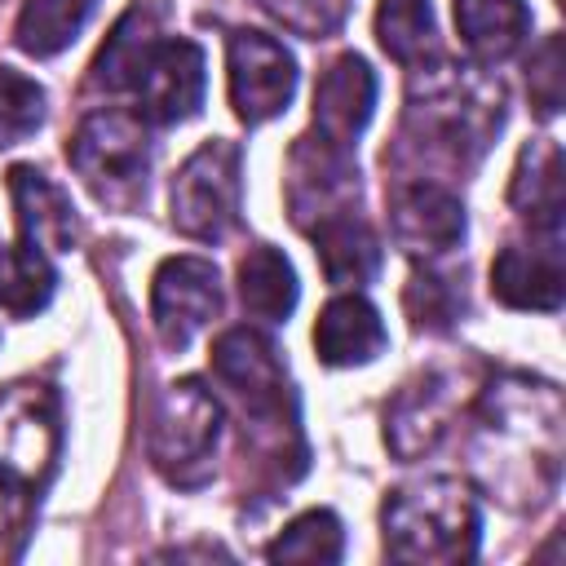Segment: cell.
I'll list each match as a JSON object with an SVG mask.
<instances>
[{
  "label": "cell",
  "instance_id": "cell-9",
  "mask_svg": "<svg viewBox=\"0 0 566 566\" xmlns=\"http://www.w3.org/2000/svg\"><path fill=\"white\" fill-rule=\"evenodd\" d=\"M358 203V168L349 146L327 142L323 133L296 137L287 155V208L301 230H314L332 217L354 212Z\"/></svg>",
  "mask_w": 566,
  "mask_h": 566
},
{
  "label": "cell",
  "instance_id": "cell-33",
  "mask_svg": "<svg viewBox=\"0 0 566 566\" xmlns=\"http://www.w3.org/2000/svg\"><path fill=\"white\" fill-rule=\"evenodd\" d=\"M557 4H562V0H557Z\"/></svg>",
  "mask_w": 566,
  "mask_h": 566
},
{
  "label": "cell",
  "instance_id": "cell-18",
  "mask_svg": "<svg viewBox=\"0 0 566 566\" xmlns=\"http://www.w3.org/2000/svg\"><path fill=\"white\" fill-rule=\"evenodd\" d=\"M159 27H164V4L159 0H133L115 31L106 35L97 62H93V75L88 84L93 88H106V93H119V88H133L142 62L150 57V49L159 44Z\"/></svg>",
  "mask_w": 566,
  "mask_h": 566
},
{
  "label": "cell",
  "instance_id": "cell-3",
  "mask_svg": "<svg viewBox=\"0 0 566 566\" xmlns=\"http://www.w3.org/2000/svg\"><path fill=\"white\" fill-rule=\"evenodd\" d=\"M212 371L239 398V407L252 424V442L270 438L274 455L283 460V442L301 438V433H296V398H292L287 367H283L279 349L252 327H230L212 345Z\"/></svg>",
  "mask_w": 566,
  "mask_h": 566
},
{
  "label": "cell",
  "instance_id": "cell-24",
  "mask_svg": "<svg viewBox=\"0 0 566 566\" xmlns=\"http://www.w3.org/2000/svg\"><path fill=\"white\" fill-rule=\"evenodd\" d=\"M376 40L394 62L411 71L424 66V57H438V27H433L429 0H380Z\"/></svg>",
  "mask_w": 566,
  "mask_h": 566
},
{
  "label": "cell",
  "instance_id": "cell-29",
  "mask_svg": "<svg viewBox=\"0 0 566 566\" xmlns=\"http://www.w3.org/2000/svg\"><path fill=\"white\" fill-rule=\"evenodd\" d=\"M274 22H283L287 31L305 35V40H323L332 35L345 13H349V0H256Z\"/></svg>",
  "mask_w": 566,
  "mask_h": 566
},
{
  "label": "cell",
  "instance_id": "cell-28",
  "mask_svg": "<svg viewBox=\"0 0 566 566\" xmlns=\"http://www.w3.org/2000/svg\"><path fill=\"white\" fill-rule=\"evenodd\" d=\"M40 124H44V88L22 71L0 66V146H18Z\"/></svg>",
  "mask_w": 566,
  "mask_h": 566
},
{
  "label": "cell",
  "instance_id": "cell-4",
  "mask_svg": "<svg viewBox=\"0 0 566 566\" xmlns=\"http://www.w3.org/2000/svg\"><path fill=\"white\" fill-rule=\"evenodd\" d=\"M424 71V66H416ZM504 124V97L500 84L486 80H460V71H424V93L411 88L407 106V133L429 142L433 150L464 159V150L482 155L486 142Z\"/></svg>",
  "mask_w": 566,
  "mask_h": 566
},
{
  "label": "cell",
  "instance_id": "cell-7",
  "mask_svg": "<svg viewBox=\"0 0 566 566\" xmlns=\"http://www.w3.org/2000/svg\"><path fill=\"white\" fill-rule=\"evenodd\" d=\"M243 208V155L234 142H203L172 177V226L186 239L212 243L239 226Z\"/></svg>",
  "mask_w": 566,
  "mask_h": 566
},
{
  "label": "cell",
  "instance_id": "cell-12",
  "mask_svg": "<svg viewBox=\"0 0 566 566\" xmlns=\"http://www.w3.org/2000/svg\"><path fill=\"white\" fill-rule=\"evenodd\" d=\"M203 49L195 40H159L150 57L142 62L133 88H137V115L146 124H181L203 102Z\"/></svg>",
  "mask_w": 566,
  "mask_h": 566
},
{
  "label": "cell",
  "instance_id": "cell-11",
  "mask_svg": "<svg viewBox=\"0 0 566 566\" xmlns=\"http://www.w3.org/2000/svg\"><path fill=\"white\" fill-rule=\"evenodd\" d=\"M221 310L217 265L203 256H168L150 279V318L168 349H186Z\"/></svg>",
  "mask_w": 566,
  "mask_h": 566
},
{
  "label": "cell",
  "instance_id": "cell-15",
  "mask_svg": "<svg viewBox=\"0 0 566 566\" xmlns=\"http://www.w3.org/2000/svg\"><path fill=\"white\" fill-rule=\"evenodd\" d=\"M376 111V75L358 53H340L314 84V133L336 146H354Z\"/></svg>",
  "mask_w": 566,
  "mask_h": 566
},
{
  "label": "cell",
  "instance_id": "cell-2",
  "mask_svg": "<svg viewBox=\"0 0 566 566\" xmlns=\"http://www.w3.org/2000/svg\"><path fill=\"white\" fill-rule=\"evenodd\" d=\"M380 526L394 562L451 566L478 553V500L460 478H420L398 486L380 509Z\"/></svg>",
  "mask_w": 566,
  "mask_h": 566
},
{
  "label": "cell",
  "instance_id": "cell-31",
  "mask_svg": "<svg viewBox=\"0 0 566 566\" xmlns=\"http://www.w3.org/2000/svg\"><path fill=\"white\" fill-rule=\"evenodd\" d=\"M526 84H531V102L539 115H557L562 106V35H544V44L531 53L526 66Z\"/></svg>",
  "mask_w": 566,
  "mask_h": 566
},
{
  "label": "cell",
  "instance_id": "cell-6",
  "mask_svg": "<svg viewBox=\"0 0 566 566\" xmlns=\"http://www.w3.org/2000/svg\"><path fill=\"white\" fill-rule=\"evenodd\" d=\"M66 159L106 208H137L146 199L150 137L142 115H128V111L88 115L66 142Z\"/></svg>",
  "mask_w": 566,
  "mask_h": 566
},
{
  "label": "cell",
  "instance_id": "cell-20",
  "mask_svg": "<svg viewBox=\"0 0 566 566\" xmlns=\"http://www.w3.org/2000/svg\"><path fill=\"white\" fill-rule=\"evenodd\" d=\"M509 199L539 234L562 230V150H557L553 137H539V142L522 146Z\"/></svg>",
  "mask_w": 566,
  "mask_h": 566
},
{
  "label": "cell",
  "instance_id": "cell-27",
  "mask_svg": "<svg viewBox=\"0 0 566 566\" xmlns=\"http://www.w3.org/2000/svg\"><path fill=\"white\" fill-rule=\"evenodd\" d=\"M345 553V531L332 509H310L292 517L279 539L265 548L270 562H340Z\"/></svg>",
  "mask_w": 566,
  "mask_h": 566
},
{
  "label": "cell",
  "instance_id": "cell-22",
  "mask_svg": "<svg viewBox=\"0 0 566 566\" xmlns=\"http://www.w3.org/2000/svg\"><path fill=\"white\" fill-rule=\"evenodd\" d=\"M310 234H314V252H318V265H323L327 283L354 287V283L376 279V270H380V239H376V230L367 221L345 212V217H332V221L314 226Z\"/></svg>",
  "mask_w": 566,
  "mask_h": 566
},
{
  "label": "cell",
  "instance_id": "cell-32",
  "mask_svg": "<svg viewBox=\"0 0 566 566\" xmlns=\"http://www.w3.org/2000/svg\"><path fill=\"white\" fill-rule=\"evenodd\" d=\"M4 495H9V486L0 482V526H4Z\"/></svg>",
  "mask_w": 566,
  "mask_h": 566
},
{
  "label": "cell",
  "instance_id": "cell-21",
  "mask_svg": "<svg viewBox=\"0 0 566 566\" xmlns=\"http://www.w3.org/2000/svg\"><path fill=\"white\" fill-rule=\"evenodd\" d=\"M455 27L478 62H504L531 31L526 0H455Z\"/></svg>",
  "mask_w": 566,
  "mask_h": 566
},
{
  "label": "cell",
  "instance_id": "cell-30",
  "mask_svg": "<svg viewBox=\"0 0 566 566\" xmlns=\"http://www.w3.org/2000/svg\"><path fill=\"white\" fill-rule=\"evenodd\" d=\"M460 310V296L447 279L438 274H411L407 283V314L416 327H447Z\"/></svg>",
  "mask_w": 566,
  "mask_h": 566
},
{
  "label": "cell",
  "instance_id": "cell-23",
  "mask_svg": "<svg viewBox=\"0 0 566 566\" xmlns=\"http://www.w3.org/2000/svg\"><path fill=\"white\" fill-rule=\"evenodd\" d=\"M239 296H243V310L252 318L283 323L296 310V274H292V261L279 248H270V243L248 248V256L239 261Z\"/></svg>",
  "mask_w": 566,
  "mask_h": 566
},
{
  "label": "cell",
  "instance_id": "cell-25",
  "mask_svg": "<svg viewBox=\"0 0 566 566\" xmlns=\"http://www.w3.org/2000/svg\"><path fill=\"white\" fill-rule=\"evenodd\" d=\"M97 0H27L22 13H18V27H13V40L22 53L31 57H53L62 53L80 27L88 22Z\"/></svg>",
  "mask_w": 566,
  "mask_h": 566
},
{
  "label": "cell",
  "instance_id": "cell-17",
  "mask_svg": "<svg viewBox=\"0 0 566 566\" xmlns=\"http://www.w3.org/2000/svg\"><path fill=\"white\" fill-rule=\"evenodd\" d=\"M9 195L18 208V239L44 248V252H71L75 243V208L71 199L31 164L9 168Z\"/></svg>",
  "mask_w": 566,
  "mask_h": 566
},
{
  "label": "cell",
  "instance_id": "cell-5",
  "mask_svg": "<svg viewBox=\"0 0 566 566\" xmlns=\"http://www.w3.org/2000/svg\"><path fill=\"white\" fill-rule=\"evenodd\" d=\"M221 442V402L195 376L159 389L146 424V455L172 486H199L212 478V455Z\"/></svg>",
  "mask_w": 566,
  "mask_h": 566
},
{
  "label": "cell",
  "instance_id": "cell-8",
  "mask_svg": "<svg viewBox=\"0 0 566 566\" xmlns=\"http://www.w3.org/2000/svg\"><path fill=\"white\" fill-rule=\"evenodd\" d=\"M62 416L53 389L18 380L0 389V482L9 491H40L57 464Z\"/></svg>",
  "mask_w": 566,
  "mask_h": 566
},
{
  "label": "cell",
  "instance_id": "cell-10",
  "mask_svg": "<svg viewBox=\"0 0 566 566\" xmlns=\"http://www.w3.org/2000/svg\"><path fill=\"white\" fill-rule=\"evenodd\" d=\"M226 66H230V106L243 124H265L287 111L296 93V62L274 35L252 27L230 31Z\"/></svg>",
  "mask_w": 566,
  "mask_h": 566
},
{
  "label": "cell",
  "instance_id": "cell-13",
  "mask_svg": "<svg viewBox=\"0 0 566 566\" xmlns=\"http://www.w3.org/2000/svg\"><path fill=\"white\" fill-rule=\"evenodd\" d=\"M389 230L407 256H442L464 239V203L438 181H407L389 195Z\"/></svg>",
  "mask_w": 566,
  "mask_h": 566
},
{
  "label": "cell",
  "instance_id": "cell-19",
  "mask_svg": "<svg viewBox=\"0 0 566 566\" xmlns=\"http://www.w3.org/2000/svg\"><path fill=\"white\" fill-rule=\"evenodd\" d=\"M447 420H451V398H447V385L438 376L420 380V385H407L389 416H385V442L394 455L402 460H416L424 451L438 447V438L447 433Z\"/></svg>",
  "mask_w": 566,
  "mask_h": 566
},
{
  "label": "cell",
  "instance_id": "cell-14",
  "mask_svg": "<svg viewBox=\"0 0 566 566\" xmlns=\"http://www.w3.org/2000/svg\"><path fill=\"white\" fill-rule=\"evenodd\" d=\"M491 292L509 310H544L553 314L566 292V270H562V239L544 234L535 243H509L500 248L491 265Z\"/></svg>",
  "mask_w": 566,
  "mask_h": 566
},
{
  "label": "cell",
  "instance_id": "cell-16",
  "mask_svg": "<svg viewBox=\"0 0 566 566\" xmlns=\"http://www.w3.org/2000/svg\"><path fill=\"white\" fill-rule=\"evenodd\" d=\"M385 340L389 336H385L380 310L358 292L332 296L314 323V349L327 367H363L385 349Z\"/></svg>",
  "mask_w": 566,
  "mask_h": 566
},
{
  "label": "cell",
  "instance_id": "cell-26",
  "mask_svg": "<svg viewBox=\"0 0 566 566\" xmlns=\"http://www.w3.org/2000/svg\"><path fill=\"white\" fill-rule=\"evenodd\" d=\"M53 283H57V274H53V261L44 248L18 239L9 252H0V305L13 318L44 310L53 296Z\"/></svg>",
  "mask_w": 566,
  "mask_h": 566
},
{
  "label": "cell",
  "instance_id": "cell-1",
  "mask_svg": "<svg viewBox=\"0 0 566 566\" xmlns=\"http://www.w3.org/2000/svg\"><path fill=\"white\" fill-rule=\"evenodd\" d=\"M473 469L482 486L513 504L539 509L562 473V394L535 376H500L478 402Z\"/></svg>",
  "mask_w": 566,
  "mask_h": 566
}]
</instances>
